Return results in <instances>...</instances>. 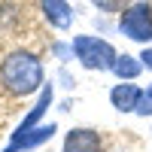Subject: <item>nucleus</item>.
I'll return each instance as SVG.
<instances>
[{
  "label": "nucleus",
  "mask_w": 152,
  "mask_h": 152,
  "mask_svg": "<svg viewBox=\"0 0 152 152\" xmlns=\"http://www.w3.org/2000/svg\"><path fill=\"white\" fill-rule=\"evenodd\" d=\"M91 3H94L100 12H125L134 0H91Z\"/></svg>",
  "instance_id": "1a4fd4ad"
},
{
  "label": "nucleus",
  "mask_w": 152,
  "mask_h": 152,
  "mask_svg": "<svg viewBox=\"0 0 152 152\" xmlns=\"http://www.w3.org/2000/svg\"><path fill=\"white\" fill-rule=\"evenodd\" d=\"M55 131H58V125L49 122V125H40V128H34L28 134H9V146L3 152H31V149H40V146H46L55 137Z\"/></svg>",
  "instance_id": "20e7f679"
},
{
  "label": "nucleus",
  "mask_w": 152,
  "mask_h": 152,
  "mask_svg": "<svg viewBox=\"0 0 152 152\" xmlns=\"http://www.w3.org/2000/svg\"><path fill=\"white\" fill-rule=\"evenodd\" d=\"M70 55H76V61L85 70H110V73L119 58L113 43H107L104 37H94V34H76L70 40Z\"/></svg>",
  "instance_id": "f03ea898"
},
{
  "label": "nucleus",
  "mask_w": 152,
  "mask_h": 152,
  "mask_svg": "<svg viewBox=\"0 0 152 152\" xmlns=\"http://www.w3.org/2000/svg\"><path fill=\"white\" fill-rule=\"evenodd\" d=\"M113 152H128V149H122V146H116V149H113Z\"/></svg>",
  "instance_id": "9d476101"
},
{
  "label": "nucleus",
  "mask_w": 152,
  "mask_h": 152,
  "mask_svg": "<svg viewBox=\"0 0 152 152\" xmlns=\"http://www.w3.org/2000/svg\"><path fill=\"white\" fill-rule=\"evenodd\" d=\"M119 31L122 37H128V40L134 43H152V3H146V0H137V3H131L125 12H119Z\"/></svg>",
  "instance_id": "7ed1b4c3"
},
{
  "label": "nucleus",
  "mask_w": 152,
  "mask_h": 152,
  "mask_svg": "<svg viewBox=\"0 0 152 152\" xmlns=\"http://www.w3.org/2000/svg\"><path fill=\"white\" fill-rule=\"evenodd\" d=\"M40 9H43L46 21L58 31H67L73 24V9H70L67 0H40Z\"/></svg>",
  "instance_id": "0eeeda50"
},
{
  "label": "nucleus",
  "mask_w": 152,
  "mask_h": 152,
  "mask_svg": "<svg viewBox=\"0 0 152 152\" xmlns=\"http://www.w3.org/2000/svg\"><path fill=\"white\" fill-rule=\"evenodd\" d=\"M0 85L12 97H28L43 91V61L28 49H15L0 61Z\"/></svg>",
  "instance_id": "f257e3e1"
},
{
  "label": "nucleus",
  "mask_w": 152,
  "mask_h": 152,
  "mask_svg": "<svg viewBox=\"0 0 152 152\" xmlns=\"http://www.w3.org/2000/svg\"><path fill=\"white\" fill-rule=\"evenodd\" d=\"M143 70H146V67H143V61H140V58H134V55H119V58H116V64H113V73L119 76V82H134Z\"/></svg>",
  "instance_id": "6e6552de"
},
{
  "label": "nucleus",
  "mask_w": 152,
  "mask_h": 152,
  "mask_svg": "<svg viewBox=\"0 0 152 152\" xmlns=\"http://www.w3.org/2000/svg\"><path fill=\"white\" fill-rule=\"evenodd\" d=\"M140 97H143V88L137 82H119V85L110 88V104L119 113H134L137 104H140Z\"/></svg>",
  "instance_id": "423d86ee"
},
{
  "label": "nucleus",
  "mask_w": 152,
  "mask_h": 152,
  "mask_svg": "<svg viewBox=\"0 0 152 152\" xmlns=\"http://www.w3.org/2000/svg\"><path fill=\"white\" fill-rule=\"evenodd\" d=\"M61 152H104V140L94 128H70L64 134Z\"/></svg>",
  "instance_id": "39448f33"
}]
</instances>
